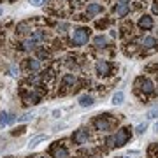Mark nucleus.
I'll return each instance as SVG.
<instances>
[{
  "label": "nucleus",
  "mask_w": 158,
  "mask_h": 158,
  "mask_svg": "<svg viewBox=\"0 0 158 158\" xmlns=\"http://www.w3.org/2000/svg\"><path fill=\"white\" fill-rule=\"evenodd\" d=\"M88 137H90L88 130H86V128H79V130L74 132L72 141L76 142V144H86V142H88Z\"/></svg>",
  "instance_id": "7ed1b4c3"
},
{
  "label": "nucleus",
  "mask_w": 158,
  "mask_h": 158,
  "mask_svg": "<svg viewBox=\"0 0 158 158\" xmlns=\"http://www.w3.org/2000/svg\"><path fill=\"white\" fill-rule=\"evenodd\" d=\"M123 100H125V93L123 91H116V93L113 95V104L114 106H121Z\"/></svg>",
  "instance_id": "dca6fc26"
},
{
  "label": "nucleus",
  "mask_w": 158,
  "mask_h": 158,
  "mask_svg": "<svg viewBox=\"0 0 158 158\" xmlns=\"http://www.w3.org/2000/svg\"><path fill=\"white\" fill-rule=\"evenodd\" d=\"M39 58H40V60H44V58H48V53H46L44 49H42V51H39Z\"/></svg>",
  "instance_id": "bb28decb"
},
{
  "label": "nucleus",
  "mask_w": 158,
  "mask_h": 158,
  "mask_svg": "<svg viewBox=\"0 0 158 158\" xmlns=\"http://www.w3.org/2000/svg\"><path fill=\"white\" fill-rule=\"evenodd\" d=\"M67 28H69L67 23H60V25H58V32H60V34H63V32H65Z\"/></svg>",
  "instance_id": "393cba45"
},
{
  "label": "nucleus",
  "mask_w": 158,
  "mask_h": 158,
  "mask_svg": "<svg viewBox=\"0 0 158 158\" xmlns=\"http://www.w3.org/2000/svg\"><path fill=\"white\" fill-rule=\"evenodd\" d=\"M137 86H139V90L144 91V93H151L153 91V83L149 81V79H144V77H139L137 79Z\"/></svg>",
  "instance_id": "423d86ee"
},
{
  "label": "nucleus",
  "mask_w": 158,
  "mask_h": 158,
  "mask_svg": "<svg viewBox=\"0 0 158 158\" xmlns=\"http://www.w3.org/2000/svg\"><path fill=\"white\" fill-rule=\"evenodd\" d=\"M142 46H144V48H156L158 40L155 39V37H144V39H142Z\"/></svg>",
  "instance_id": "2eb2a0df"
},
{
  "label": "nucleus",
  "mask_w": 158,
  "mask_h": 158,
  "mask_svg": "<svg viewBox=\"0 0 158 158\" xmlns=\"http://www.w3.org/2000/svg\"><path fill=\"white\" fill-rule=\"evenodd\" d=\"M155 130H156V132H158V121H156V125H155Z\"/></svg>",
  "instance_id": "2f4dec72"
},
{
  "label": "nucleus",
  "mask_w": 158,
  "mask_h": 158,
  "mask_svg": "<svg viewBox=\"0 0 158 158\" xmlns=\"http://www.w3.org/2000/svg\"><path fill=\"white\" fill-rule=\"evenodd\" d=\"M90 39V30L88 28H76L72 34V44L74 46H85Z\"/></svg>",
  "instance_id": "f257e3e1"
},
{
  "label": "nucleus",
  "mask_w": 158,
  "mask_h": 158,
  "mask_svg": "<svg viewBox=\"0 0 158 158\" xmlns=\"http://www.w3.org/2000/svg\"><path fill=\"white\" fill-rule=\"evenodd\" d=\"M23 46H25V49H32V48H34V46H35V42H34V40H32V39H27V40H25V44H23Z\"/></svg>",
  "instance_id": "b1692460"
},
{
  "label": "nucleus",
  "mask_w": 158,
  "mask_h": 158,
  "mask_svg": "<svg viewBox=\"0 0 158 158\" xmlns=\"http://www.w3.org/2000/svg\"><path fill=\"white\" fill-rule=\"evenodd\" d=\"M34 118V113H27V114H23V116H19V118H18V121H30V119Z\"/></svg>",
  "instance_id": "aec40b11"
},
{
  "label": "nucleus",
  "mask_w": 158,
  "mask_h": 158,
  "mask_svg": "<svg viewBox=\"0 0 158 158\" xmlns=\"http://www.w3.org/2000/svg\"><path fill=\"white\" fill-rule=\"evenodd\" d=\"M46 139H48V135H44V134H42V135H37V137H34V139L30 141V144H28V146H30V148H35L37 144H39V142L46 141Z\"/></svg>",
  "instance_id": "a211bd4d"
},
{
  "label": "nucleus",
  "mask_w": 158,
  "mask_h": 158,
  "mask_svg": "<svg viewBox=\"0 0 158 158\" xmlns=\"http://www.w3.org/2000/svg\"><path fill=\"white\" fill-rule=\"evenodd\" d=\"M114 12H116L119 18H125L130 12V4H118V6L114 7Z\"/></svg>",
  "instance_id": "9d476101"
},
{
  "label": "nucleus",
  "mask_w": 158,
  "mask_h": 158,
  "mask_svg": "<svg viewBox=\"0 0 158 158\" xmlns=\"http://www.w3.org/2000/svg\"><path fill=\"white\" fill-rule=\"evenodd\" d=\"M104 11V6L102 4H88L86 7V16H97Z\"/></svg>",
  "instance_id": "6e6552de"
},
{
  "label": "nucleus",
  "mask_w": 158,
  "mask_h": 158,
  "mask_svg": "<svg viewBox=\"0 0 158 158\" xmlns=\"http://www.w3.org/2000/svg\"><path fill=\"white\" fill-rule=\"evenodd\" d=\"M119 2H121V4H127V2H130V0H119Z\"/></svg>",
  "instance_id": "7c9ffc66"
},
{
  "label": "nucleus",
  "mask_w": 158,
  "mask_h": 158,
  "mask_svg": "<svg viewBox=\"0 0 158 158\" xmlns=\"http://www.w3.org/2000/svg\"><path fill=\"white\" fill-rule=\"evenodd\" d=\"M107 146H111V148L116 146V144H114V137H109V139H107Z\"/></svg>",
  "instance_id": "cd10ccee"
},
{
  "label": "nucleus",
  "mask_w": 158,
  "mask_h": 158,
  "mask_svg": "<svg viewBox=\"0 0 158 158\" xmlns=\"http://www.w3.org/2000/svg\"><path fill=\"white\" fill-rule=\"evenodd\" d=\"M93 44H95L97 48H104V46L107 44V39H106L104 35H97L95 39H93Z\"/></svg>",
  "instance_id": "f3484780"
},
{
  "label": "nucleus",
  "mask_w": 158,
  "mask_h": 158,
  "mask_svg": "<svg viewBox=\"0 0 158 158\" xmlns=\"http://www.w3.org/2000/svg\"><path fill=\"white\" fill-rule=\"evenodd\" d=\"M76 83H77V79H76L74 74H65L63 76V86H74Z\"/></svg>",
  "instance_id": "ddd939ff"
},
{
  "label": "nucleus",
  "mask_w": 158,
  "mask_h": 158,
  "mask_svg": "<svg viewBox=\"0 0 158 158\" xmlns=\"http://www.w3.org/2000/svg\"><path fill=\"white\" fill-rule=\"evenodd\" d=\"M146 128H148V123H141V125H137L135 132H137V134H139V135H142V134L146 132Z\"/></svg>",
  "instance_id": "412c9836"
},
{
  "label": "nucleus",
  "mask_w": 158,
  "mask_h": 158,
  "mask_svg": "<svg viewBox=\"0 0 158 158\" xmlns=\"http://www.w3.org/2000/svg\"><path fill=\"white\" fill-rule=\"evenodd\" d=\"M79 106H81V107H91V106H93V97L91 95H81L79 97Z\"/></svg>",
  "instance_id": "9b49d317"
},
{
  "label": "nucleus",
  "mask_w": 158,
  "mask_h": 158,
  "mask_svg": "<svg viewBox=\"0 0 158 158\" xmlns=\"http://www.w3.org/2000/svg\"><path fill=\"white\" fill-rule=\"evenodd\" d=\"M107 116L109 114H104V116H100V118H97L95 119V127H97V130H100V132H107V130H111V121L107 119Z\"/></svg>",
  "instance_id": "20e7f679"
},
{
  "label": "nucleus",
  "mask_w": 158,
  "mask_h": 158,
  "mask_svg": "<svg viewBox=\"0 0 158 158\" xmlns=\"http://www.w3.org/2000/svg\"><path fill=\"white\" fill-rule=\"evenodd\" d=\"M27 67H28V70H32V72H39L40 70V60H28V62H27Z\"/></svg>",
  "instance_id": "4468645a"
},
{
  "label": "nucleus",
  "mask_w": 158,
  "mask_h": 158,
  "mask_svg": "<svg viewBox=\"0 0 158 158\" xmlns=\"http://www.w3.org/2000/svg\"><path fill=\"white\" fill-rule=\"evenodd\" d=\"M139 28H142V30H151V28H153V18L148 16V14L141 16V19H139Z\"/></svg>",
  "instance_id": "1a4fd4ad"
},
{
  "label": "nucleus",
  "mask_w": 158,
  "mask_h": 158,
  "mask_svg": "<svg viewBox=\"0 0 158 158\" xmlns=\"http://www.w3.org/2000/svg\"><path fill=\"white\" fill-rule=\"evenodd\" d=\"M62 116V111H53V118H60Z\"/></svg>",
  "instance_id": "c85d7f7f"
},
{
  "label": "nucleus",
  "mask_w": 158,
  "mask_h": 158,
  "mask_svg": "<svg viewBox=\"0 0 158 158\" xmlns=\"http://www.w3.org/2000/svg\"><path fill=\"white\" fill-rule=\"evenodd\" d=\"M27 28H28L27 23H19V25L16 27V34H23V32H27Z\"/></svg>",
  "instance_id": "4be33fe9"
},
{
  "label": "nucleus",
  "mask_w": 158,
  "mask_h": 158,
  "mask_svg": "<svg viewBox=\"0 0 158 158\" xmlns=\"http://www.w3.org/2000/svg\"><path fill=\"white\" fill-rule=\"evenodd\" d=\"M97 74L98 76H109L111 74V63L107 60H98L97 62Z\"/></svg>",
  "instance_id": "39448f33"
},
{
  "label": "nucleus",
  "mask_w": 158,
  "mask_h": 158,
  "mask_svg": "<svg viewBox=\"0 0 158 158\" xmlns=\"http://www.w3.org/2000/svg\"><path fill=\"white\" fill-rule=\"evenodd\" d=\"M146 118L148 119H156L158 118V107H153L146 113Z\"/></svg>",
  "instance_id": "6ab92c4d"
},
{
  "label": "nucleus",
  "mask_w": 158,
  "mask_h": 158,
  "mask_svg": "<svg viewBox=\"0 0 158 158\" xmlns=\"http://www.w3.org/2000/svg\"><path fill=\"white\" fill-rule=\"evenodd\" d=\"M51 155H53V158H69V151L65 146H55L53 149H51Z\"/></svg>",
  "instance_id": "0eeeda50"
},
{
  "label": "nucleus",
  "mask_w": 158,
  "mask_h": 158,
  "mask_svg": "<svg viewBox=\"0 0 158 158\" xmlns=\"http://www.w3.org/2000/svg\"><path fill=\"white\" fill-rule=\"evenodd\" d=\"M128 139H130V128H119L116 132V135H114V144L121 148L128 142Z\"/></svg>",
  "instance_id": "f03ea898"
},
{
  "label": "nucleus",
  "mask_w": 158,
  "mask_h": 158,
  "mask_svg": "<svg viewBox=\"0 0 158 158\" xmlns=\"http://www.w3.org/2000/svg\"><path fill=\"white\" fill-rule=\"evenodd\" d=\"M14 121V116H11L9 113H0V127H6V125H9V123H12Z\"/></svg>",
  "instance_id": "f8f14e48"
},
{
  "label": "nucleus",
  "mask_w": 158,
  "mask_h": 158,
  "mask_svg": "<svg viewBox=\"0 0 158 158\" xmlns=\"http://www.w3.org/2000/svg\"><path fill=\"white\" fill-rule=\"evenodd\" d=\"M11 72H12V76H18V69L14 67V65H12V67H11Z\"/></svg>",
  "instance_id": "c756f323"
},
{
  "label": "nucleus",
  "mask_w": 158,
  "mask_h": 158,
  "mask_svg": "<svg viewBox=\"0 0 158 158\" xmlns=\"http://www.w3.org/2000/svg\"><path fill=\"white\" fill-rule=\"evenodd\" d=\"M151 11H153V14H158V0H156V2H153Z\"/></svg>",
  "instance_id": "a878e982"
},
{
  "label": "nucleus",
  "mask_w": 158,
  "mask_h": 158,
  "mask_svg": "<svg viewBox=\"0 0 158 158\" xmlns=\"http://www.w3.org/2000/svg\"><path fill=\"white\" fill-rule=\"evenodd\" d=\"M46 2H48V0H30V4H32L34 7H42Z\"/></svg>",
  "instance_id": "5701e85b"
}]
</instances>
